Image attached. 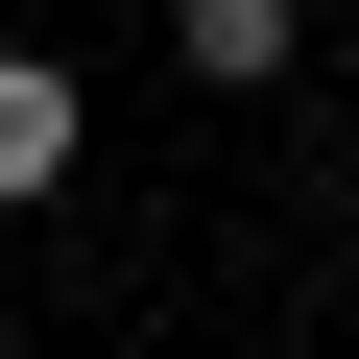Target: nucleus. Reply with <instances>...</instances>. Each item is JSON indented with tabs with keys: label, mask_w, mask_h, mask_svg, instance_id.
Masks as SVG:
<instances>
[{
	"label": "nucleus",
	"mask_w": 359,
	"mask_h": 359,
	"mask_svg": "<svg viewBox=\"0 0 359 359\" xmlns=\"http://www.w3.org/2000/svg\"><path fill=\"white\" fill-rule=\"evenodd\" d=\"M96 168V120H72V48H0V216H48Z\"/></svg>",
	"instance_id": "obj_1"
},
{
	"label": "nucleus",
	"mask_w": 359,
	"mask_h": 359,
	"mask_svg": "<svg viewBox=\"0 0 359 359\" xmlns=\"http://www.w3.org/2000/svg\"><path fill=\"white\" fill-rule=\"evenodd\" d=\"M311 48V0H168V72H192V96H264Z\"/></svg>",
	"instance_id": "obj_2"
}]
</instances>
